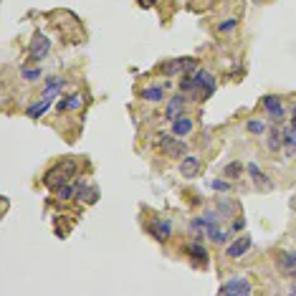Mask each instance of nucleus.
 Returning a JSON list of instances; mask_svg holds the SVG:
<instances>
[{
  "label": "nucleus",
  "instance_id": "4",
  "mask_svg": "<svg viewBox=\"0 0 296 296\" xmlns=\"http://www.w3.org/2000/svg\"><path fill=\"white\" fill-rule=\"evenodd\" d=\"M193 81H195V89H198L200 99H208L215 91V76H213L210 71H205V68H198L193 73Z\"/></svg>",
  "mask_w": 296,
  "mask_h": 296
},
{
  "label": "nucleus",
  "instance_id": "9",
  "mask_svg": "<svg viewBox=\"0 0 296 296\" xmlns=\"http://www.w3.org/2000/svg\"><path fill=\"white\" fill-rule=\"evenodd\" d=\"M276 264H279L281 274L296 279V251H281V253L276 256Z\"/></svg>",
  "mask_w": 296,
  "mask_h": 296
},
{
  "label": "nucleus",
  "instance_id": "10",
  "mask_svg": "<svg viewBox=\"0 0 296 296\" xmlns=\"http://www.w3.org/2000/svg\"><path fill=\"white\" fill-rule=\"evenodd\" d=\"M185 106H188V96H182V94L172 96V99L167 101V109H165V119L175 122L180 114H185Z\"/></svg>",
  "mask_w": 296,
  "mask_h": 296
},
{
  "label": "nucleus",
  "instance_id": "20",
  "mask_svg": "<svg viewBox=\"0 0 296 296\" xmlns=\"http://www.w3.org/2000/svg\"><path fill=\"white\" fill-rule=\"evenodd\" d=\"M53 193H56V198H58V200H71V198H76V190H73L68 182L58 185V188H56Z\"/></svg>",
  "mask_w": 296,
  "mask_h": 296
},
{
  "label": "nucleus",
  "instance_id": "6",
  "mask_svg": "<svg viewBox=\"0 0 296 296\" xmlns=\"http://www.w3.org/2000/svg\"><path fill=\"white\" fill-rule=\"evenodd\" d=\"M218 291L220 294H233V296H248L253 291V286H251L248 279H231L228 284H223Z\"/></svg>",
  "mask_w": 296,
  "mask_h": 296
},
{
  "label": "nucleus",
  "instance_id": "22",
  "mask_svg": "<svg viewBox=\"0 0 296 296\" xmlns=\"http://www.w3.org/2000/svg\"><path fill=\"white\" fill-rule=\"evenodd\" d=\"M20 73H23V79H25V81H38V79L43 76L41 68H25V66H23V71H20Z\"/></svg>",
  "mask_w": 296,
  "mask_h": 296
},
{
  "label": "nucleus",
  "instance_id": "17",
  "mask_svg": "<svg viewBox=\"0 0 296 296\" xmlns=\"http://www.w3.org/2000/svg\"><path fill=\"white\" fill-rule=\"evenodd\" d=\"M266 144H269V150H271V152L281 150V144H284V132H281L279 127H271V129H269V139H266Z\"/></svg>",
  "mask_w": 296,
  "mask_h": 296
},
{
  "label": "nucleus",
  "instance_id": "14",
  "mask_svg": "<svg viewBox=\"0 0 296 296\" xmlns=\"http://www.w3.org/2000/svg\"><path fill=\"white\" fill-rule=\"evenodd\" d=\"M248 175H251V180L258 185V188H261V190H269L271 188V180L261 172V170H258V165H253V162H248Z\"/></svg>",
  "mask_w": 296,
  "mask_h": 296
},
{
  "label": "nucleus",
  "instance_id": "7",
  "mask_svg": "<svg viewBox=\"0 0 296 296\" xmlns=\"http://www.w3.org/2000/svg\"><path fill=\"white\" fill-rule=\"evenodd\" d=\"M160 147L167 152V157H185V155H188V147H185V142H180V139H175V137H165V134H162Z\"/></svg>",
  "mask_w": 296,
  "mask_h": 296
},
{
  "label": "nucleus",
  "instance_id": "24",
  "mask_svg": "<svg viewBox=\"0 0 296 296\" xmlns=\"http://www.w3.org/2000/svg\"><path fill=\"white\" fill-rule=\"evenodd\" d=\"M236 25H238V18H231V20H223L218 25V33H231V30H236Z\"/></svg>",
  "mask_w": 296,
  "mask_h": 296
},
{
  "label": "nucleus",
  "instance_id": "8",
  "mask_svg": "<svg viewBox=\"0 0 296 296\" xmlns=\"http://www.w3.org/2000/svg\"><path fill=\"white\" fill-rule=\"evenodd\" d=\"M261 106H264L266 112L271 114V119H274V122H281V119L286 117V109H284V104H281V101H279V96H274V94L264 96V99H261Z\"/></svg>",
  "mask_w": 296,
  "mask_h": 296
},
{
  "label": "nucleus",
  "instance_id": "15",
  "mask_svg": "<svg viewBox=\"0 0 296 296\" xmlns=\"http://www.w3.org/2000/svg\"><path fill=\"white\" fill-rule=\"evenodd\" d=\"M48 106H51V99H41L38 104H30V106L25 109V117H30V119H41V117L48 112Z\"/></svg>",
  "mask_w": 296,
  "mask_h": 296
},
{
  "label": "nucleus",
  "instance_id": "28",
  "mask_svg": "<svg viewBox=\"0 0 296 296\" xmlns=\"http://www.w3.org/2000/svg\"><path fill=\"white\" fill-rule=\"evenodd\" d=\"M289 205H291V210H296V195L291 198V203H289Z\"/></svg>",
  "mask_w": 296,
  "mask_h": 296
},
{
  "label": "nucleus",
  "instance_id": "18",
  "mask_svg": "<svg viewBox=\"0 0 296 296\" xmlns=\"http://www.w3.org/2000/svg\"><path fill=\"white\" fill-rule=\"evenodd\" d=\"M142 99L144 101H162L165 99V86H147V89H142Z\"/></svg>",
  "mask_w": 296,
  "mask_h": 296
},
{
  "label": "nucleus",
  "instance_id": "23",
  "mask_svg": "<svg viewBox=\"0 0 296 296\" xmlns=\"http://www.w3.org/2000/svg\"><path fill=\"white\" fill-rule=\"evenodd\" d=\"M246 129H248L251 134H264V132H266V124H264L261 119H251Z\"/></svg>",
  "mask_w": 296,
  "mask_h": 296
},
{
  "label": "nucleus",
  "instance_id": "2",
  "mask_svg": "<svg viewBox=\"0 0 296 296\" xmlns=\"http://www.w3.org/2000/svg\"><path fill=\"white\" fill-rule=\"evenodd\" d=\"M165 71V76H190V73L198 71V61L195 58H188V56H182V58H172L162 66Z\"/></svg>",
  "mask_w": 296,
  "mask_h": 296
},
{
  "label": "nucleus",
  "instance_id": "25",
  "mask_svg": "<svg viewBox=\"0 0 296 296\" xmlns=\"http://www.w3.org/2000/svg\"><path fill=\"white\" fill-rule=\"evenodd\" d=\"M210 188L218 190V193H228V190H231V182H228V180H213Z\"/></svg>",
  "mask_w": 296,
  "mask_h": 296
},
{
  "label": "nucleus",
  "instance_id": "13",
  "mask_svg": "<svg viewBox=\"0 0 296 296\" xmlns=\"http://www.w3.org/2000/svg\"><path fill=\"white\" fill-rule=\"evenodd\" d=\"M248 248H251V236H238L228 246V258H241L243 253H248Z\"/></svg>",
  "mask_w": 296,
  "mask_h": 296
},
{
  "label": "nucleus",
  "instance_id": "5",
  "mask_svg": "<svg viewBox=\"0 0 296 296\" xmlns=\"http://www.w3.org/2000/svg\"><path fill=\"white\" fill-rule=\"evenodd\" d=\"M147 228H150V233H152L160 243H165V241H170V236H172V220H170V218H152Z\"/></svg>",
  "mask_w": 296,
  "mask_h": 296
},
{
  "label": "nucleus",
  "instance_id": "3",
  "mask_svg": "<svg viewBox=\"0 0 296 296\" xmlns=\"http://www.w3.org/2000/svg\"><path fill=\"white\" fill-rule=\"evenodd\" d=\"M48 51H51V38H48V35H43L41 30H35L30 43H28V56L33 61H43L48 56Z\"/></svg>",
  "mask_w": 296,
  "mask_h": 296
},
{
  "label": "nucleus",
  "instance_id": "19",
  "mask_svg": "<svg viewBox=\"0 0 296 296\" xmlns=\"http://www.w3.org/2000/svg\"><path fill=\"white\" fill-rule=\"evenodd\" d=\"M188 256H193L198 264H208V251H205L200 243H190V246H188Z\"/></svg>",
  "mask_w": 296,
  "mask_h": 296
},
{
  "label": "nucleus",
  "instance_id": "11",
  "mask_svg": "<svg viewBox=\"0 0 296 296\" xmlns=\"http://www.w3.org/2000/svg\"><path fill=\"white\" fill-rule=\"evenodd\" d=\"M193 129H195V122H193L188 114H180V117L172 122V134H175V137H188Z\"/></svg>",
  "mask_w": 296,
  "mask_h": 296
},
{
  "label": "nucleus",
  "instance_id": "16",
  "mask_svg": "<svg viewBox=\"0 0 296 296\" xmlns=\"http://www.w3.org/2000/svg\"><path fill=\"white\" fill-rule=\"evenodd\" d=\"M81 104H84V96L81 94H71V96H66V99L58 101V112H73V109H79Z\"/></svg>",
  "mask_w": 296,
  "mask_h": 296
},
{
  "label": "nucleus",
  "instance_id": "12",
  "mask_svg": "<svg viewBox=\"0 0 296 296\" xmlns=\"http://www.w3.org/2000/svg\"><path fill=\"white\" fill-rule=\"evenodd\" d=\"M198 172H200V160L195 157V155H188V157H182V162H180V175L182 177H198Z\"/></svg>",
  "mask_w": 296,
  "mask_h": 296
},
{
  "label": "nucleus",
  "instance_id": "26",
  "mask_svg": "<svg viewBox=\"0 0 296 296\" xmlns=\"http://www.w3.org/2000/svg\"><path fill=\"white\" fill-rule=\"evenodd\" d=\"M210 241H213V243H226V241H228V233H223V231H215V233L210 236Z\"/></svg>",
  "mask_w": 296,
  "mask_h": 296
},
{
  "label": "nucleus",
  "instance_id": "1",
  "mask_svg": "<svg viewBox=\"0 0 296 296\" xmlns=\"http://www.w3.org/2000/svg\"><path fill=\"white\" fill-rule=\"evenodd\" d=\"M73 175H76V162H73V160H68V157H63V160H58L53 167H48V170H46V175H43V182L48 185L51 190H56L58 185L68 182Z\"/></svg>",
  "mask_w": 296,
  "mask_h": 296
},
{
  "label": "nucleus",
  "instance_id": "21",
  "mask_svg": "<svg viewBox=\"0 0 296 296\" xmlns=\"http://www.w3.org/2000/svg\"><path fill=\"white\" fill-rule=\"evenodd\" d=\"M241 172H243V165H241V162H231V165H226V167H223V175H226V177H231V180L241 177Z\"/></svg>",
  "mask_w": 296,
  "mask_h": 296
},
{
  "label": "nucleus",
  "instance_id": "27",
  "mask_svg": "<svg viewBox=\"0 0 296 296\" xmlns=\"http://www.w3.org/2000/svg\"><path fill=\"white\" fill-rule=\"evenodd\" d=\"M155 0H139V8H152Z\"/></svg>",
  "mask_w": 296,
  "mask_h": 296
}]
</instances>
